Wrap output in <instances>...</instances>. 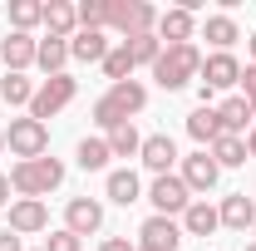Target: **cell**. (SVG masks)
<instances>
[{"label":"cell","mask_w":256,"mask_h":251,"mask_svg":"<svg viewBox=\"0 0 256 251\" xmlns=\"http://www.w3.org/2000/svg\"><path fill=\"white\" fill-rule=\"evenodd\" d=\"M153 79H158V89H168V94L188 89L192 79H202V50L197 44H162L158 64H153Z\"/></svg>","instance_id":"obj_1"},{"label":"cell","mask_w":256,"mask_h":251,"mask_svg":"<svg viewBox=\"0 0 256 251\" xmlns=\"http://www.w3.org/2000/svg\"><path fill=\"white\" fill-rule=\"evenodd\" d=\"M64 182V162L60 158H34V162H15L10 168V192H20V197H44V192H54Z\"/></svg>","instance_id":"obj_2"},{"label":"cell","mask_w":256,"mask_h":251,"mask_svg":"<svg viewBox=\"0 0 256 251\" xmlns=\"http://www.w3.org/2000/svg\"><path fill=\"white\" fill-rule=\"evenodd\" d=\"M108 30H118L124 40L153 34L158 30V10L148 0H108Z\"/></svg>","instance_id":"obj_3"},{"label":"cell","mask_w":256,"mask_h":251,"mask_svg":"<svg viewBox=\"0 0 256 251\" xmlns=\"http://www.w3.org/2000/svg\"><path fill=\"white\" fill-rule=\"evenodd\" d=\"M5 148L20 158V162H34V158L50 153V128L40 124V118H10V128H5Z\"/></svg>","instance_id":"obj_4"},{"label":"cell","mask_w":256,"mask_h":251,"mask_svg":"<svg viewBox=\"0 0 256 251\" xmlns=\"http://www.w3.org/2000/svg\"><path fill=\"white\" fill-rule=\"evenodd\" d=\"M74 94H79V79L74 74H54V79H44L40 89H34V98H30V118H54L60 108H69L74 104Z\"/></svg>","instance_id":"obj_5"},{"label":"cell","mask_w":256,"mask_h":251,"mask_svg":"<svg viewBox=\"0 0 256 251\" xmlns=\"http://www.w3.org/2000/svg\"><path fill=\"white\" fill-rule=\"evenodd\" d=\"M232 84H242L236 54H202V108H212V98Z\"/></svg>","instance_id":"obj_6"},{"label":"cell","mask_w":256,"mask_h":251,"mask_svg":"<svg viewBox=\"0 0 256 251\" xmlns=\"http://www.w3.org/2000/svg\"><path fill=\"white\" fill-rule=\"evenodd\" d=\"M148 202H153L158 217H182L192 207V192H188V182H182L178 172H162V178L148 182Z\"/></svg>","instance_id":"obj_7"},{"label":"cell","mask_w":256,"mask_h":251,"mask_svg":"<svg viewBox=\"0 0 256 251\" xmlns=\"http://www.w3.org/2000/svg\"><path fill=\"white\" fill-rule=\"evenodd\" d=\"M64 232H74L79 242L94 236V232H104V202H98V197H69V207H64Z\"/></svg>","instance_id":"obj_8"},{"label":"cell","mask_w":256,"mask_h":251,"mask_svg":"<svg viewBox=\"0 0 256 251\" xmlns=\"http://www.w3.org/2000/svg\"><path fill=\"white\" fill-rule=\"evenodd\" d=\"M138 236H143L138 246H148V251H178V246H182V222H178V217H158V212H153V217L138 226Z\"/></svg>","instance_id":"obj_9"},{"label":"cell","mask_w":256,"mask_h":251,"mask_svg":"<svg viewBox=\"0 0 256 251\" xmlns=\"http://www.w3.org/2000/svg\"><path fill=\"white\" fill-rule=\"evenodd\" d=\"M34 54H40V40H34V34L10 30L5 40H0V64H5V74H25V69L34 64Z\"/></svg>","instance_id":"obj_10"},{"label":"cell","mask_w":256,"mask_h":251,"mask_svg":"<svg viewBox=\"0 0 256 251\" xmlns=\"http://www.w3.org/2000/svg\"><path fill=\"white\" fill-rule=\"evenodd\" d=\"M178 178L188 182V192H212L217 182H222V168L212 162L207 148H197L192 158H182V172H178Z\"/></svg>","instance_id":"obj_11"},{"label":"cell","mask_w":256,"mask_h":251,"mask_svg":"<svg viewBox=\"0 0 256 251\" xmlns=\"http://www.w3.org/2000/svg\"><path fill=\"white\" fill-rule=\"evenodd\" d=\"M10 232H15V236L50 232V207L34 202V197H15V202H10Z\"/></svg>","instance_id":"obj_12"},{"label":"cell","mask_w":256,"mask_h":251,"mask_svg":"<svg viewBox=\"0 0 256 251\" xmlns=\"http://www.w3.org/2000/svg\"><path fill=\"white\" fill-rule=\"evenodd\" d=\"M192 30H197V20H192V10H182V5H172V10H162L158 15V40L162 44H192Z\"/></svg>","instance_id":"obj_13"},{"label":"cell","mask_w":256,"mask_h":251,"mask_svg":"<svg viewBox=\"0 0 256 251\" xmlns=\"http://www.w3.org/2000/svg\"><path fill=\"white\" fill-rule=\"evenodd\" d=\"M143 168L153 172V178H162V172H172V162H178V143L168 138V133H153V138H143Z\"/></svg>","instance_id":"obj_14"},{"label":"cell","mask_w":256,"mask_h":251,"mask_svg":"<svg viewBox=\"0 0 256 251\" xmlns=\"http://www.w3.org/2000/svg\"><path fill=\"white\" fill-rule=\"evenodd\" d=\"M104 197H108V202H118V207L143 202V182H138V172H133V168H114V172H108V182H104Z\"/></svg>","instance_id":"obj_15"},{"label":"cell","mask_w":256,"mask_h":251,"mask_svg":"<svg viewBox=\"0 0 256 251\" xmlns=\"http://www.w3.org/2000/svg\"><path fill=\"white\" fill-rule=\"evenodd\" d=\"M217 217H222V226H232V232H252L256 226V202L246 192H232V197H222Z\"/></svg>","instance_id":"obj_16"},{"label":"cell","mask_w":256,"mask_h":251,"mask_svg":"<svg viewBox=\"0 0 256 251\" xmlns=\"http://www.w3.org/2000/svg\"><path fill=\"white\" fill-rule=\"evenodd\" d=\"M44 30H50V40H74L79 34V10L69 0H50L44 5Z\"/></svg>","instance_id":"obj_17"},{"label":"cell","mask_w":256,"mask_h":251,"mask_svg":"<svg viewBox=\"0 0 256 251\" xmlns=\"http://www.w3.org/2000/svg\"><path fill=\"white\" fill-rule=\"evenodd\" d=\"M108 50H114V44H108L104 30H79L74 40H69V60H79V64H104Z\"/></svg>","instance_id":"obj_18"},{"label":"cell","mask_w":256,"mask_h":251,"mask_svg":"<svg viewBox=\"0 0 256 251\" xmlns=\"http://www.w3.org/2000/svg\"><path fill=\"white\" fill-rule=\"evenodd\" d=\"M217 226H222L217 207H212V202H202V197H192V207L182 212V236H212Z\"/></svg>","instance_id":"obj_19"},{"label":"cell","mask_w":256,"mask_h":251,"mask_svg":"<svg viewBox=\"0 0 256 251\" xmlns=\"http://www.w3.org/2000/svg\"><path fill=\"white\" fill-rule=\"evenodd\" d=\"M202 40L212 44V54H232V44L242 40V30H236V20H232V15H207Z\"/></svg>","instance_id":"obj_20"},{"label":"cell","mask_w":256,"mask_h":251,"mask_svg":"<svg viewBox=\"0 0 256 251\" xmlns=\"http://www.w3.org/2000/svg\"><path fill=\"white\" fill-rule=\"evenodd\" d=\"M217 124H222V133H232V138H242V128L252 133V104L246 98H222L217 104Z\"/></svg>","instance_id":"obj_21"},{"label":"cell","mask_w":256,"mask_h":251,"mask_svg":"<svg viewBox=\"0 0 256 251\" xmlns=\"http://www.w3.org/2000/svg\"><path fill=\"white\" fill-rule=\"evenodd\" d=\"M188 133L197 148H212L217 138H222V124H217V108H197V114H188Z\"/></svg>","instance_id":"obj_22"},{"label":"cell","mask_w":256,"mask_h":251,"mask_svg":"<svg viewBox=\"0 0 256 251\" xmlns=\"http://www.w3.org/2000/svg\"><path fill=\"white\" fill-rule=\"evenodd\" d=\"M34 64L44 69V79H54V74H64V64H69V40H40V54H34Z\"/></svg>","instance_id":"obj_23"},{"label":"cell","mask_w":256,"mask_h":251,"mask_svg":"<svg viewBox=\"0 0 256 251\" xmlns=\"http://www.w3.org/2000/svg\"><path fill=\"white\" fill-rule=\"evenodd\" d=\"M207 153H212L217 168H246V162H252V158H246V138H232V133H222Z\"/></svg>","instance_id":"obj_24"},{"label":"cell","mask_w":256,"mask_h":251,"mask_svg":"<svg viewBox=\"0 0 256 251\" xmlns=\"http://www.w3.org/2000/svg\"><path fill=\"white\" fill-rule=\"evenodd\" d=\"M108 98H114V104H118V108H124L128 118H133V114H143V108H148V89H143V84H138V79H124V84H108Z\"/></svg>","instance_id":"obj_25"},{"label":"cell","mask_w":256,"mask_h":251,"mask_svg":"<svg viewBox=\"0 0 256 251\" xmlns=\"http://www.w3.org/2000/svg\"><path fill=\"white\" fill-rule=\"evenodd\" d=\"M74 158H79V168H84V172H104L114 153H108V138H84V143L74 148Z\"/></svg>","instance_id":"obj_26"},{"label":"cell","mask_w":256,"mask_h":251,"mask_svg":"<svg viewBox=\"0 0 256 251\" xmlns=\"http://www.w3.org/2000/svg\"><path fill=\"white\" fill-rule=\"evenodd\" d=\"M133 69H138V64H133V54H128V44L118 40V44H114V50L104 54V79H108V84H124Z\"/></svg>","instance_id":"obj_27"},{"label":"cell","mask_w":256,"mask_h":251,"mask_svg":"<svg viewBox=\"0 0 256 251\" xmlns=\"http://www.w3.org/2000/svg\"><path fill=\"white\" fill-rule=\"evenodd\" d=\"M108 153L114 158H138L143 153V133H138L133 124H118L114 133H108Z\"/></svg>","instance_id":"obj_28"},{"label":"cell","mask_w":256,"mask_h":251,"mask_svg":"<svg viewBox=\"0 0 256 251\" xmlns=\"http://www.w3.org/2000/svg\"><path fill=\"white\" fill-rule=\"evenodd\" d=\"M10 25L20 34H30L34 25H44V5L40 0H10Z\"/></svg>","instance_id":"obj_29"},{"label":"cell","mask_w":256,"mask_h":251,"mask_svg":"<svg viewBox=\"0 0 256 251\" xmlns=\"http://www.w3.org/2000/svg\"><path fill=\"white\" fill-rule=\"evenodd\" d=\"M30 98H34V84L25 79V74H5L0 79V104H10V108H30Z\"/></svg>","instance_id":"obj_30"},{"label":"cell","mask_w":256,"mask_h":251,"mask_svg":"<svg viewBox=\"0 0 256 251\" xmlns=\"http://www.w3.org/2000/svg\"><path fill=\"white\" fill-rule=\"evenodd\" d=\"M89 114H94V124L104 128V133H114L118 124H133V118H128V114H124V108H118V104H114L108 94H104V98H94V108H89Z\"/></svg>","instance_id":"obj_31"},{"label":"cell","mask_w":256,"mask_h":251,"mask_svg":"<svg viewBox=\"0 0 256 251\" xmlns=\"http://www.w3.org/2000/svg\"><path fill=\"white\" fill-rule=\"evenodd\" d=\"M124 44H128V54H133V64H148V69H153L158 54H162V40H158V34H138V40H124Z\"/></svg>","instance_id":"obj_32"},{"label":"cell","mask_w":256,"mask_h":251,"mask_svg":"<svg viewBox=\"0 0 256 251\" xmlns=\"http://www.w3.org/2000/svg\"><path fill=\"white\" fill-rule=\"evenodd\" d=\"M79 30H104L108 25V0H79Z\"/></svg>","instance_id":"obj_33"},{"label":"cell","mask_w":256,"mask_h":251,"mask_svg":"<svg viewBox=\"0 0 256 251\" xmlns=\"http://www.w3.org/2000/svg\"><path fill=\"white\" fill-rule=\"evenodd\" d=\"M84 246V242H79V236H74V232H50V236H44V251H79Z\"/></svg>","instance_id":"obj_34"},{"label":"cell","mask_w":256,"mask_h":251,"mask_svg":"<svg viewBox=\"0 0 256 251\" xmlns=\"http://www.w3.org/2000/svg\"><path fill=\"white\" fill-rule=\"evenodd\" d=\"M98 251H138V242H128V236H104Z\"/></svg>","instance_id":"obj_35"},{"label":"cell","mask_w":256,"mask_h":251,"mask_svg":"<svg viewBox=\"0 0 256 251\" xmlns=\"http://www.w3.org/2000/svg\"><path fill=\"white\" fill-rule=\"evenodd\" d=\"M242 89H246V104H256V64L242 69Z\"/></svg>","instance_id":"obj_36"},{"label":"cell","mask_w":256,"mask_h":251,"mask_svg":"<svg viewBox=\"0 0 256 251\" xmlns=\"http://www.w3.org/2000/svg\"><path fill=\"white\" fill-rule=\"evenodd\" d=\"M0 251H25V246H20V236H15V232H10V226H5V232H0Z\"/></svg>","instance_id":"obj_37"},{"label":"cell","mask_w":256,"mask_h":251,"mask_svg":"<svg viewBox=\"0 0 256 251\" xmlns=\"http://www.w3.org/2000/svg\"><path fill=\"white\" fill-rule=\"evenodd\" d=\"M5 202H10V178L0 172V207H5Z\"/></svg>","instance_id":"obj_38"},{"label":"cell","mask_w":256,"mask_h":251,"mask_svg":"<svg viewBox=\"0 0 256 251\" xmlns=\"http://www.w3.org/2000/svg\"><path fill=\"white\" fill-rule=\"evenodd\" d=\"M246 158H256V128L246 133Z\"/></svg>","instance_id":"obj_39"},{"label":"cell","mask_w":256,"mask_h":251,"mask_svg":"<svg viewBox=\"0 0 256 251\" xmlns=\"http://www.w3.org/2000/svg\"><path fill=\"white\" fill-rule=\"evenodd\" d=\"M246 50H252V64H256V34H246Z\"/></svg>","instance_id":"obj_40"},{"label":"cell","mask_w":256,"mask_h":251,"mask_svg":"<svg viewBox=\"0 0 256 251\" xmlns=\"http://www.w3.org/2000/svg\"><path fill=\"white\" fill-rule=\"evenodd\" d=\"M0 153H5V128H0Z\"/></svg>","instance_id":"obj_41"},{"label":"cell","mask_w":256,"mask_h":251,"mask_svg":"<svg viewBox=\"0 0 256 251\" xmlns=\"http://www.w3.org/2000/svg\"><path fill=\"white\" fill-rule=\"evenodd\" d=\"M246 251H256V242H252V246H246Z\"/></svg>","instance_id":"obj_42"},{"label":"cell","mask_w":256,"mask_h":251,"mask_svg":"<svg viewBox=\"0 0 256 251\" xmlns=\"http://www.w3.org/2000/svg\"><path fill=\"white\" fill-rule=\"evenodd\" d=\"M138 251H148V246H138Z\"/></svg>","instance_id":"obj_43"},{"label":"cell","mask_w":256,"mask_h":251,"mask_svg":"<svg viewBox=\"0 0 256 251\" xmlns=\"http://www.w3.org/2000/svg\"><path fill=\"white\" fill-rule=\"evenodd\" d=\"M252 232H256V226H252Z\"/></svg>","instance_id":"obj_44"}]
</instances>
